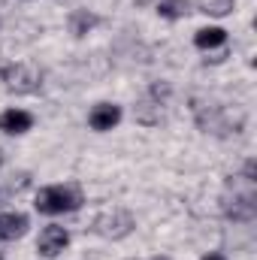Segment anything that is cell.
Returning a JSON list of instances; mask_svg holds the SVG:
<instances>
[{"label": "cell", "mask_w": 257, "mask_h": 260, "mask_svg": "<svg viewBox=\"0 0 257 260\" xmlns=\"http://www.w3.org/2000/svg\"><path fill=\"white\" fill-rule=\"evenodd\" d=\"M85 203V194L79 185H46L34 197V209L40 215H67V212H79Z\"/></svg>", "instance_id": "obj_1"}, {"label": "cell", "mask_w": 257, "mask_h": 260, "mask_svg": "<svg viewBox=\"0 0 257 260\" xmlns=\"http://www.w3.org/2000/svg\"><path fill=\"white\" fill-rule=\"evenodd\" d=\"M91 230H94L100 239L121 242V239H127L130 233L136 230V218H133V212L124 209V206H112V209H103V212L91 221Z\"/></svg>", "instance_id": "obj_2"}, {"label": "cell", "mask_w": 257, "mask_h": 260, "mask_svg": "<svg viewBox=\"0 0 257 260\" xmlns=\"http://www.w3.org/2000/svg\"><path fill=\"white\" fill-rule=\"evenodd\" d=\"M0 82L9 94H37L43 88V73L34 64H6L0 67Z\"/></svg>", "instance_id": "obj_3"}, {"label": "cell", "mask_w": 257, "mask_h": 260, "mask_svg": "<svg viewBox=\"0 0 257 260\" xmlns=\"http://www.w3.org/2000/svg\"><path fill=\"white\" fill-rule=\"evenodd\" d=\"M67 245H70V230L61 227V224H49V227H43L40 236H37V251L49 260L58 257L61 251H67Z\"/></svg>", "instance_id": "obj_4"}, {"label": "cell", "mask_w": 257, "mask_h": 260, "mask_svg": "<svg viewBox=\"0 0 257 260\" xmlns=\"http://www.w3.org/2000/svg\"><path fill=\"white\" fill-rule=\"evenodd\" d=\"M121 118H124V112H121L118 103H97L88 112V127L94 133H109V130H115L121 124Z\"/></svg>", "instance_id": "obj_5"}, {"label": "cell", "mask_w": 257, "mask_h": 260, "mask_svg": "<svg viewBox=\"0 0 257 260\" xmlns=\"http://www.w3.org/2000/svg\"><path fill=\"white\" fill-rule=\"evenodd\" d=\"M34 130V115L27 109H18V106H9L0 112V133L6 136H24Z\"/></svg>", "instance_id": "obj_6"}, {"label": "cell", "mask_w": 257, "mask_h": 260, "mask_svg": "<svg viewBox=\"0 0 257 260\" xmlns=\"http://www.w3.org/2000/svg\"><path fill=\"white\" fill-rule=\"evenodd\" d=\"M227 40H230V34H227L224 27H218V24L200 27V30L194 34V46H197L203 55H206V52H218V49H224Z\"/></svg>", "instance_id": "obj_7"}, {"label": "cell", "mask_w": 257, "mask_h": 260, "mask_svg": "<svg viewBox=\"0 0 257 260\" xmlns=\"http://www.w3.org/2000/svg\"><path fill=\"white\" fill-rule=\"evenodd\" d=\"M27 230H30V218L24 212H6V215H0V239L3 242H15Z\"/></svg>", "instance_id": "obj_8"}, {"label": "cell", "mask_w": 257, "mask_h": 260, "mask_svg": "<svg viewBox=\"0 0 257 260\" xmlns=\"http://www.w3.org/2000/svg\"><path fill=\"white\" fill-rule=\"evenodd\" d=\"M97 24H100V15H97V12H91V9H73V12H70V18H67V27H70V34H73L76 40L88 37Z\"/></svg>", "instance_id": "obj_9"}, {"label": "cell", "mask_w": 257, "mask_h": 260, "mask_svg": "<svg viewBox=\"0 0 257 260\" xmlns=\"http://www.w3.org/2000/svg\"><path fill=\"white\" fill-rule=\"evenodd\" d=\"M154 12L160 18H167V21H182V18H188L194 12V3L191 0H157Z\"/></svg>", "instance_id": "obj_10"}, {"label": "cell", "mask_w": 257, "mask_h": 260, "mask_svg": "<svg viewBox=\"0 0 257 260\" xmlns=\"http://www.w3.org/2000/svg\"><path fill=\"white\" fill-rule=\"evenodd\" d=\"M133 115H136V121H139V124H148V127H151V124H160V118H164V106L145 97V100L136 106V112H133Z\"/></svg>", "instance_id": "obj_11"}, {"label": "cell", "mask_w": 257, "mask_h": 260, "mask_svg": "<svg viewBox=\"0 0 257 260\" xmlns=\"http://www.w3.org/2000/svg\"><path fill=\"white\" fill-rule=\"evenodd\" d=\"M236 9V0H197V12L209 18H224Z\"/></svg>", "instance_id": "obj_12"}, {"label": "cell", "mask_w": 257, "mask_h": 260, "mask_svg": "<svg viewBox=\"0 0 257 260\" xmlns=\"http://www.w3.org/2000/svg\"><path fill=\"white\" fill-rule=\"evenodd\" d=\"M148 100H154V103L164 106V103L170 100V85H167V82H154V85L148 88Z\"/></svg>", "instance_id": "obj_13"}, {"label": "cell", "mask_w": 257, "mask_h": 260, "mask_svg": "<svg viewBox=\"0 0 257 260\" xmlns=\"http://www.w3.org/2000/svg\"><path fill=\"white\" fill-rule=\"evenodd\" d=\"M224 61H227V46L218 52H206V58H203V64H224Z\"/></svg>", "instance_id": "obj_14"}, {"label": "cell", "mask_w": 257, "mask_h": 260, "mask_svg": "<svg viewBox=\"0 0 257 260\" xmlns=\"http://www.w3.org/2000/svg\"><path fill=\"white\" fill-rule=\"evenodd\" d=\"M200 260H227V254H221V251H209V254H203Z\"/></svg>", "instance_id": "obj_15"}, {"label": "cell", "mask_w": 257, "mask_h": 260, "mask_svg": "<svg viewBox=\"0 0 257 260\" xmlns=\"http://www.w3.org/2000/svg\"><path fill=\"white\" fill-rule=\"evenodd\" d=\"M148 260H170L167 254H154V257H148Z\"/></svg>", "instance_id": "obj_16"}, {"label": "cell", "mask_w": 257, "mask_h": 260, "mask_svg": "<svg viewBox=\"0 0 257 260\" xmlns=\"http://www.w3.org/2000/svg\"><path fill=\"white\" fill-rule=\"evenodd\" d=\"M3 160H6V154H3V148H0V164H3Z\"/></svg>", "instance_id": "obj_17"}, {"label": "cell", "mask_w": 257, "mask_h": 260, "mask_svg": "<svg viewBox=\"0 0 257 260\" xmlns=\"http://www.w3.org/2000/svg\"><path fill=\"white\" fill-rule=\"evenodd\" d=\"M127 260H136V257H127Z\"/></svg>", "instance_id": "obj_18"}, {"label": "cell", "mask_w": 257, "mask_h": 260, "mask_svg": "<svg viewBox=\"0 0 257 260\" xmlns=\"http://www.w3.org/2000/svg\"><path fill=\"white\" fill-rule=\"evenodd\" d=\"M0 260H3V254H0Z\"/></svg>", "instance_id": "obj_19"}, {"label": "cell", "mask_w": 257, "mask_h": 260, "mask_svg": "<svg viewBox=\"0 0 257 260\" xmlns=\"http://www.w3.org/2000/svg\"><path fill=\"white\" fill-rule=\"evenodd\" d=\"M0 197H3V191H0Z\"/></svg>", "instance_id": "obj_20"}]
</instances>
